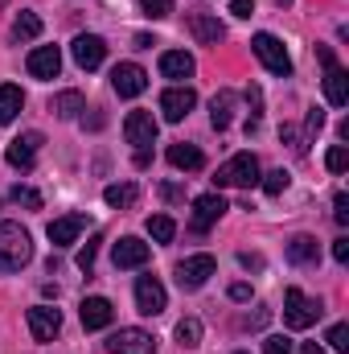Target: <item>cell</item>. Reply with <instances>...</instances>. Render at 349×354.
Masks as SVG:
<instances>
[{"mask_svg":"<svg viewBox=\"0 0 349 354\" xmlns=\"http://www.w3.org/2000/svg\"><path fill=\"white\" fill-rule=\"evenodd\" d=\"M33 260V239L21 223H0V272H21Z\"/></svg>","mask_w":349,"mask_h":354,"instance_id":"1","label":"cell"},{"mask_svg":"<svg viewBox=\"0 0 349 354\" xmlns=\"http://www.w3.org/2000/svg\"><path fill=\"white\" fill-rule=\"evenodd\" d=\"M321 313H325L321 301H312L308 292H300V288L283 292V322H288V330H308Z\"/></svg>","mask_w":349,"mask_h":354,"instance_id":"2","label":"cell"},{"mask_svg":"<svg viewBox=\"0 0 349 354\" xmlns=\"http://www.w3.org/2000/svg\"><path fill=\"white\" fill-rule=\"evenodd\" d=\"M259 161L251 157V153H235L218 174H214V181L218 185H235V189H251V185H259Z\"/></svg>","mask_w":349,"mask_h":354,"instance_id":"3","label":"cell"},{"mask_svg":"<svg viewBox=\"0 0 349 354\" xmlns=\"http://www.w3.org/2000/svg\"><path fill=\"white\" fill-rule=\"evenodd\" d=\"M251 50H255V58H259L271 75H279V79L292 75V58H288V50H283V41L275 33H255L251 37Z\"/></svg>","mask_w":349,"mask_h":354,"instance_id":"4","label":"cell"},{"mask_svg":"<svg viewBox=\"0 0 349 354\" xmlns=\"http://www.w3.org/2000/svg\"><path fill=\"white\" fill-rule=\"evenodd\" d=\"M317 58H321V66H325V99H329L333 107H346L349 103V75L337 66V58H333L329 46H317Z\"/></svg>","mask_w":349,"mask_h":354,"instance_id":"5","label":"cell"},{"mask_svg":"<svg viewBox=\"0 0 349 354\" xmlns=\"http://www.w3.org/2000/svg\"><path fill=\"white\" fill-rule=\"evenodd\" d=\"M165 305H169L165 284H161L157 276H140V280H136V309H140L144 317H157V313H165Z\"/></svg>","mask_w":349,"mask_h":354,"instance_id":"6","label":"cell"},{"mask_svg":"<svg viewBox=\"0 0 349 354\" xmlns=\"http://www.w3.org/2000/svg\"><path fill=\"white\" fill-rule=\"evenodd\" d=\"M111 87L119 99H136V95H144L148 87V75H144V66H136V62H119L115 71H111Z\"/></svg>","mask_w":349,"mask_h":354,"instance_id":"7","label":"cell"},{"mask_svg":"<svg viewBox=\"0 0 349 354\" xmlns=\"http://www.w3.org/2000/svg\"><path fill=\"white\" fill-rule=\"evenodd\" d=\"M214 256H189V260H181L177 264V284L185 288V292H193V288H201L210 276H214Z\"/></svg>","mask_w":349,"mask_h":354,"instance_id":"8","label":"cell"},{"mask_svg":"<svg viewBox=\"0 0 349 354\" xmlns=\"http://www.w3.org/2000/svg\"><path fill=\"white\" fill-rule=\"evenodd\" d=\"M25 322H29V334H33L37 342H54V334L62 330V313H58L54 305H33V309L25 313Z\"/></svg>","mask_w":349,"mask_h":354,"instance_id":"9","label":"cell"},{"mask_svg":"<svg viewBox=\"0 0 349 354\" xmlns=\"http://www.w3.org/2000/svg\"><path fill=\"white\" fill-rule=\"evenodd\" d=\"M107 354H157V338L144 330H119L107 338Z\"/></svg>","mask_w":349,"mask_h":354,"instance_id":"10","label":"cell"},{"mask_svg":"<svg viewBox=\"0 0 349 354\" xmlns=\"http://www.w3.org/2000/svg\"><path fill=\"white\" fill-rule=\"evenodd\" d=\"M70 54H74V62H79L83 71H94V66H103V58H107V41H103L99 33H79V37L70 41Z\"/></svg>","mask_w":349,"mask_h":354,"instance_id":"11","label":"cell"},{"mask_svg":"<svg viewBox=\"0 0 349 354\" xmlns=\"http://www.w3.org/2000/svg\"><path fill=\"white\" fill-rule=\"evenodd\" d=\"M123 136H128V145L148 149V145L157 140V120H152V111H128V120H123Z\"/></svg>","mask_w":349,"mask_h":354,"instance_id":"12","label":"cell"},{"mask_svg":"<svg viewBox=\"0 0 349 354\" xmlns=\"http://www.w3.org/2000/svg\"><path fill=\"white\" fill-rule=\"evenodd\" d=\"M222 214H226V198H222V194H201V198H193V231H197V235L210 231Z\"/></svg>","mask_w":349,"mask_h":354,"instance_id":"13","label":"cell"},{"mask_svg":"<svg viewBox=\"0 0 349 354\" xmlns=\"http://www.w3.org/2000/svg\"><path fill=\"white\" fill-rule=\"evenodd\" d=\"M193 107H197L193 87H169L165 95H161V111H165V120H169V124H181Z\"/></svg>","mask_w":349,"mask_h":354,"instance_id":"14","label":"cell"},{"mask_svg":"<svg viewBox=\"0 0 349 354\" xmlns=\"http://www.w3.org/2000/svg\"><path fill=\"white\" fill-rule=\"evenodd\" d=\"M37 149H41V132H21L12 145H8V165L12 169H33V161H37Z\"/></svg>","mask_w":349,"mask_h":354,"instance_id":"15","label":"cell"},{"mask_svg":"<svg viewBox=\"0 0 349 354\" xmlns=\"http://www.w3.org/2000/svg\"><path fill=\"white\" fill-rule=\"evenodd\" d=\"M189 33L197 37V46H218L226 37V25L210 12H189Z\"/></svg>","mask_w":349,"mask_h":354,"instance_id":"16","label":"cell"},{"mask_svg":"<svg viewBox=\"0 0 349 354\" xmlns=\"http://www.w3.org/2000/svg\"><path fill=\"white\" fill-rule=\"evenodd\" d=\"M29 75L33 79H58V71H62V54H58V46H37L33 54H29Z\"/></svg>","mask_w":349,"mask_h":354,"instance_id":"17","label":"cell"},{"mask_svg":"<svg viewBox=\"0 0 349 354\" xmlns=\"http://www.w3.org/2000/svg\"><path fill=\"white\" fill-rule=\"evenodd\" d=\"M79 317H83V326H87V330H107V326H111V317H115V309H111V301H107V297H87V301L79 305Z\"/></svg>","mask_w":349,"mask_h":354,"instance_id":"18","label":"cell"},{"mask_svg":"<svg viewBox=\"0 0 349 354\" xmlns=\"http://www.w3.org/2000/svg\"><path fill=\"white\" fill-rule=\"evenodd\" d=\"M83 227H87L83 214H62V218L50 223V243H54V248H70V243L83 235Z\"/></svg>","mask_w":349,"mask_h":354,"instance_id":"19","label":"cell"},{"mask_svg":"<svg viewBox=\"0 0 349 354\" xmlns=\"http://www.w3.org/2000/svg\"><path fill=\"white\" fill-rule=\"evenodd\" d=\"M111 256H115V268H144L152 252H148V243H140L136 235H128V239H119V243H115V252H111Z\"/></svg>","mask_w":349,"mask_h":354,"instance_id":"20","label":"cell"},{"mask_svg":"<svg viewBox=\"0 0 349 354\" xmlns=\"http://www.w3.org/2000/svg\"><path fill=\"white\" fill-rule=\"evenodd\" d=\"M161 75L173 79V83L189 79V75H193V54H185V50H165V54H161Z\"/></svg>","mask_w":349,"mask_h":354,"instance_id":"21","label":"cell"},{"mask_svg":"<svg viewBox=\"0 0 349 354\" xmlns=\"http://www.w3.org/2000/svg\"><path fill=\"white\" fill-rule=\"evenodd\" d=\"M288 260H292V264H300V268L321 264V243H317L312 235H296V239L288 243Z\"/></svg>","mask_w":349,"mask_h":354,"instance_id":"22","label":"cell"},{"mask_svg":"<svg viewBox=\"0 0 349 354\" xmlns=\"http://www.w3.org/2000/svg\"><path fill=\"white\" fill-rule=\"evenodd\" d=\"M235 103H239L235 91H218V95H214V103H210V124H214L218 132L230 128V120H235Z\"/></svg>","mask_w":349,"mask_h":354,"instance_id":"23","label":"cell"},{"mask_svg":"<svg viewBox=\"0 0 349 354\" xmlns=\"http://www.w3.org/2000/svg\"><path fill=\"white\" fill-rule=\"evenodd\" d=\"M169 161H173L177 169H185V174H197L201 165H206V157H201V149H193V145H169Z\"/></svg>","mask_w":349,"mask_h":354,"instance_id":"24","label":"cell"},{"mask_svg":"<svg viewBox=\"0 0 349 354\" xmlns=\"http://www.w3.org/2000/svg\"><path fill=\"white\" fill-rule=\"evenodd\" d=\"M21 107H25V95H21V87L0 83V124H12Z\"/></svg>","mask_w":349,"mask_h":354,"instance_id":"25","label":"cell"},{"mask_svg":"<svg viewBox=\"0 0 349 354\" xmlns=\"http://www.w3.org/2000/svg\"><path fill=\"white\" fill-rule=\"evenodd\" d=\"M54 115H62V120H74L79 111H87V99L79 95V91H62V95H54Z\"/></svg>","mask_w":349,"mask_h":354,"instance_id":"26","label":"cell"},{"mask_svg":"<svg viewBox=\"0 0 349 354\" xmlns=\"http://www.w3.org/2000/svg\"><path fill=\"white\" fill-rule=\"evenodd\" d=\"M37 33H41V17H37V12H21V17L12 21V33H8V37L21 46V41H33Z\"/></svg>","mask_w":349,"mask_h":354,"instance_id":"27","label":"cell"},{"mask_svg":"<svg viewBox=\"0 0 349 354\" xmlns=\"http://www.w3.org/2000/svg\"><path fill=\"white\" fill-rule=\"evenodd\" d=\"M177 346H185V351L201 346V322L197 317H181L177 322Z\"/></svg>","mask_w":349,"mask_h":354,"instance_id":"28","label":"cell"},{"mask_svg":"<svg viewBox=\"0 0 349 354\" xmlns=\"http://www.w3.org/2000/svg\"><path fill=\"white\" fill-rule=\"evenodd\" d=\"M103 202L115 206V210H128V206H136V185H107Z\"/></svg>","mask_w":349,"mask_h":354,"instance_id":"29","label":"cell"},{"mask_svg":"<svg viewBox=\"0 0 349 354\" xmlns=\"http://www.w3.org/2000/svg\"><path fill=\"white\" fill-rule=\"evenodd\" d=\"M148 235L157 239V243H169L177 235V223L169 218V214H157V218H148Z\"/></svg>","mask_w":349,"mask_h":354,"instance_id":"30","label":"cell"},{"mask_svg":"<svg viewBox=\"0 0 349 354\" xmlns=\"http://www.w3.org/2000/svg\"><path fill=\"white\" fill-rule=\"evenodd\" d=\"M8 198H12L17 206H29V210H41V194H37V189H29V185H12V189H8Z\"/></svg>","mask_w":349,"mask_h":354,"instance_id":"31","label":"cell"},{"mask_svg":"<svg viewBox=\"0 0 349 354\" xmlns=\"http://www.w3.org/2000/svg\"><path fill=\"white\" fill-rule=\"evenodd\" d=\"M140 12H144L148 21H165V17L173 12V0H140Z\"/></svg>","mask_w":349,"mask_h":354,"instance_id":"32","label":"cell"},{"mask_svg":"<svg viewBox=\"0 0 349 354\" xmlns=\"http://www.w3.org/2000/svg\"><path fill=\"white\" fill-rule=\"evenodd\" d=\"M325 165H329V174H346V169H349V153H346V145H333V149L325 153Z\"/></svg>","mask_w":349,"mask_h":354,"instance_id":"33","label":"cell"},{"mask_svg":"<svg viewBox=\"0 0 349 354\" xmlns=\"http://www.w3.org/2000/svg\"><path fill=\"white\" fill-rule=\"evenodd\" d=\"M259 181H263V189H267V194H271V198H279V194H283V189H288V181H292V177L283 174V169H275V174L259 177Z\"/></svg>","mask_w":349,"mask_h":354,"instance_id":"34","label":"cell"},{"mask_svg":"<svg viewBox=\"0 0 349 354\" xmlns=\"http://www.w3.org/2000/svg\"><path fill=\"white\" fill-rule=\"evenodd\" d=\"M329 346H333L337 354H346V351H349V326H346V322H337V326L329 330Z\"/></svg>","mask_w":349,"mask_h":354,"instance_id":"35","label":"cell"},{"mask_svg":"<svg viewBox=\"0 0 349 354\" xmlns=\"http://www.w3.org/2000/svg\"><path fill=\"white\" fill-rule=\"evenodd\" d=\"M99 243H103V239L94 235L90 243H83V248H79V268H83V272H90V268H94V256H99Z\"/></svg>","mask_w":349,"mask_h":354,"instance_id":"36","label":"cell"},{"mask_svg":"<svg viewBox=\"0 0 349 354\" xmlns=\"http://www.w3.org/2000/svg\"><path fill=\"white\" fill-rule=\"evenodd\" d=\"M263 354H292V342H288L283 334H271V338L263 342Z\"/></svg>","mask_w":349,"mask_h":354,"instance_id":"37","label":"cell"},{"mask_svg":"<svg viewBox=\"0 0 349 354\" xmlns=\"http://www.w3.org/2000/svg\"><path fill=\"white\" fill-rule=\"evenodd\" d=\"M304 128H308V136H317V132L325 128V111H321V107H308V120H304Z\"/></svg>","mask_w":349,"mask_h":354,"instance_id":"38","label":"cell"},{"mask_svg":"<svg viewBox=\"0 0 349 354\" xmlns=\"http://www.w3.org/2000/svg\"><path fill=\"white\" fill-rule=\"evenodd\" d=\"M333 218H337L341 227L349 223V198H346V194H337V198H333Z\"/></svg>","mask_w":349,"mask_h":354,"instance_id":"39","label":"cell"},{"mask_svg":"<svg viewBox=\"0 0 349 354\" xmlns=\"http://www.w3.org/2000/svg\"><path fill=\"white\" fill-rule=\"evenodd\" d=\"M230 12H235V17H243V21H247V17H251V12H255V0H230Z\"/></svg>","mask_w":349,"mask_h":354,"instance_id":"40","label":"cell"},{"mask_svg":"<svg viewBox=\"0 0 349 354\" xmlns=\"http://www.w3.org/2000/svg\"><path fill=\"white\" fill-rule=\"evenodd\" d=\"M230 301H251V284H230Z\"/></svg>","mask_w":349,"mask_h":354,"instance_id":"41","label":"cell"},{"mask_svg":"<svg viewBox=\"0 0 349 354\" xmlns=\"http://www.w3.org/2000/svg\"><path fill=\"white\" fill-rule=\"evenodd\" d=\"M333 260H337V264H349V239H337V243H333Z\"/></svg>","mask_w":349,"mask_h":354,"instance_id":"42","label":"cell"},{"mask_svg":"<svg viewBox=\"0 0 349 354\" xmlns=\"http://www.w3.org/2000/svg\"><path fill=\"white\" fill-rule=\"evenodd\" d=\"M152 46H157V41H152L148 33H140V37H136V50H152Z\"/></svg>","mask_w":349,"mask_h":354,"instance_id":"43","label":"cell"},{"mask_svg":"<svg viewBox=\"0 0 349 354\" xmlns=\"http://www.w3.org/2000/svg\"><path fill=\"white\" fill-rule=\"evenodd\" d=\"M300 354H325V346H317V342H304V346H300Z\"/></svg>","mask_w":349,"mask_h":354,"instance_id":"44","label":"cell"},{"mask_svg":"<svg viewBox=\"0 0 349 354\" xmlns=\"http://www.w3.org/2000/svg\"><path fill=\"white\" fill-rule=\"evenodd\" d=\"M239 354H243V351H239Z\"/></svg>","mask_w":349,"mask_h":354,"instance_id":"45","label":"cell"}]
</instances>
